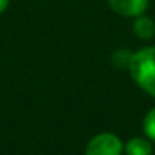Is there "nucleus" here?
<instances>
[{
    "mask_svg": "<svg viewBox=\"0 0 155 155\" xmlns=\"http://www.w3.org/2000/svg\"><path fill=\"white\" fill-rule=\"evenodd\" d=\"M132 31L135 34L137 38L140 40H150L155 35V23L150 17L141 14L138 17H135L134 25H132Z\"/></svg>",
    "mask_w": 155,
    "mask_h": 155,
    "instance_id": "39448f33",
    "label": "nucleus"
},
{
    "mask_svg": "<svg viewBox=\"0 0 155 155\" xmlns=\"http://www.w3.org/2000/svg\"><path fill=\"white\" fill-rule=\"evenodd\" d=\"M128 71L143 91L155 97V46L134 52Z\"/></svg>",
    "mask_w": 155,
    "mask_h": 155,
    "instance_id": "f257e3e1",
    "label": "nucleus"
},
{
    "mask_svg": "<svg viewBox=\"0 0 155 155\" xmlns=\"http://www.w3.org/2000/svg\"><path fill=\"white\" fill-rule=\"evenodd\" d=\"M126 155H152V141L147 137H132L123 144Z\"/></svg>",
    "mask_w": 155,
    "mask_h": 155,
    "instance_id": "20e7f679",
    "label": "nucleus"
},
{
    "mask_svg": "<svg viewBox=\"0 0 155 155\" xmlns=\"http://www.w3.org/2000/svg\"><path fill=\"white\" fill-rule=\"evenodd\" d=\"M123 141L113 132L96 134L85 147V155H122Z\"/></svg>",
    "mask_w": 155,
    "mask_h": 155,
    "instance_id": "f03ea898",
    "label": "nucleus"
},
{
    "mask_svg": "<svg viewBox=\"0 0 155 155\" xmlns=\"http://www.w3.org/2000/svg\"><path fill=\"white\" fill-rule=\"evenodd\" d=\"M132 55H134V52H131L129 49L120 47V49H116V50L111 53V58H110V59H111V64H113L117 70H129Z\"/></svg>",
    "mask_w": 155,
    "mask_h": 155,
    "instance_id": "423d86ee",
    "label": "nucleus"
},
{
    "mask_svg": "<svg viewBox=\"0 0 155 155\" xmlns=\"http://www.w3.org/2000/svg\"><path fill=\"white\" fill-rule=\"evenodd\" d=\"M110 8L123 17H138L146 12L149 6V0H107Z\"/></svg>",
    "mask_w": 155,
    "mask_h": 155,
    "instance_id": "7ed1b4c3",
    "label": "nucleus"
},
{
    "mask_svg": "<svg viewBox=\"0 0 155 155\" xmlns=\"http://www.w3.org/2000/svg\"><path fill=\"white\" fill-rule=\"evenodd\" d=\"M9 2H11V0H0V15H2V14L8 9Z\"/></svg>",
    "mask_w": 155,
    "mask_h": 155,
    "instance_id": "6e6552de",
    "label": "nucleus"
},
{
    "mask_svg": "<svg viewBox=\"0 0 155 155\" xmlns=\"http://www.w3.org/2000/svg\"><path fill=\"white\" fill-rule=\"evenodd\" d=\"M143 132L152 143H155V107L150 108L143 119Z\"/></svg>",
    "mask_w": 155,
    "mask_h": 155,
    "instance_id": "0eeeda50",
    "label": "nucleus"
}]
</instances>
